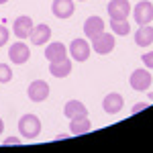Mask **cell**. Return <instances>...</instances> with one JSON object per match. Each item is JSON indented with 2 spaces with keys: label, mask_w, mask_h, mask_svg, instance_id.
Segmentation results:
<instances>
[{
  "label": "cell",
  "mask_w": 153,
  "mask_h": 153,
  "mask_svg": "<svg viewBox=\"0 0 153 153\" xmlns=\"http://www.w3.org/2000/svg\"><path fill=\"white\" fill-rule=\"evenodd\" d=\"M133 16H135V23L139 25H149L153 21V4L149 0H141L137 6H135V10H133Z\"/></svg>",
  "instance_id": "obj_7"
},
{
  "label": "cell",
  "mask_w": 153,
  "mask_h": 153,
  "mask_svg": "<svg viewBox=\"0 0 153 153\" xmlns=\"http://www.w3.org/2000/svg\"><path fill=\"white\" fill-rule=\"evenodd\" d=\"M49 84L43 82V80H35V82L29 84V88H27V94L29 98L33 100V102H43V100H47L49 98Z\"/></svg>",
  "instance_id": "obj_6"
},
{
  "label": "cell",
  "mask_w": 153,
  "mask_h": 153,
  "mask_svg": "<svg viewBox=\"0 0 153 153\" xmlns=\"http://www.w3.org/2000/svg\"><path fill=\"white\" fill-rule=\"evenodd\" d=\"M123 106H125V100H123V96L117 94V92L106 94L104 100H102V108H104V112H108V114H117V112H120Z\"/></svg>",
  "instance_id": "obj_11"
},
{
  "label": "cell",
  "mask_w": 153,
  "mask_h": 153,
  "mask_svg": "<svg viewBox=\"0 0 153 153\" xmlns=\"http://www.w3.org/2000/svg\"><path fill=\"white\" fill-rule=\"evenodd\" d=\"M131 88L133 90H137V92H145L149 86H151L153 78L151 74H149V70L147 68H139V70H135L133 74H131Z\"/></svg>",
  "instance_id": "obj_3"
},
{
  "label": "cell",
  "mask_w": 153,
  "mask_h": 153,
  "mask_svg": "<svg viewBox=\"0 0 153 153\" xmlns=\"http://www.w3.org/2000/svg\"><path fill=\"white\" fill-rule=\"evenodd\" d=\"M68 57V51H65V45L63 43H49L47 49H45V59L49 63L51 61H59V59Z\"/></svg>",
  "instance_id": "obj_17"
},
{
  "label": "cell",
  "mask_w": 153,
  "mask_h": 153,
  "mask_svg": "<svg viewBox=\"0 0 153 153\" xmlns=\"http://www.w3.org/2000/svg\"><path fill=\"white\" fill-rule=\"evenodd\" d=\"M21 139H19V137H8V139H6V141H2V145H4V147H10V145H21Z\"/></svg>",
  "instance_id": "obj_23"
},
{
  "label": "cell",
  "mask_w": 153,
  "mask_h": 153,
  "mask_svg": "<svg viewBox=\"0 0 153 153\" xmlns=\"http://www.w3.org/2000/svg\"><path fill=\"white\" fill-rule=\"evenodd\" d=\"M92 129V123L88 117H78V118H70V131L71 135H84Z\"/></svg>",
  "instance_id": "obj_18"
},
{
  "label": "cell",
  "mask_w": 153,
  "mask_h": 153,
  "mask_svg": "<svg viewBox=\"0 0 153 153\" xmlns=\"http://www.w3.org/2000/svg\"><path fill=\"white\" fill-rule=\"evenodd\" d=\"M143 63H145V68L147 70H153V51H147V53H143Z\"/></svg>",
  "instance_id": "obj_21"
},
{
  "label": "cell",
  "mask_w": 153,
  "mask_h": 153,
  "mask_svg": "<svg viewBox=\"0 0 153 153\" xmlns=\"http://www.w3.org/2000/svg\"><path fill=\"white\" fill-rule=\"evenodd\" d=\"M90 51H92L90 43H88L86 39H82V37L74 39L70 43V55H71V59H76V61H86V59L90 57Z\"/></svg>",
  "instance_id": "obj_5"
},
{
  "label": "cell",
  "mask_w": 153,
  "mask_h": 153,
  "mask_svg": "<svg viewBox=\"0 0 153 153\" xmlns=\"http://www.w3.org/2000/svg\"><path fill=\"white\" fill-rule=\"evenodd\" d=\"M63 114L68 118H78V117H88V108L84 106V102L80 100H70L63 106Z\"/></svg>",
  "instance_id": "obj_15"
},
{
  "label": "cell",
  "mask_w": 153,
  "mask_h": 153,
  "mask_svg": "<svg viewBox=\"0 0 153 153\" xmlns=\"http://www.w3.org/2000/svg\"><path fill=\"white\" fill-rule=\"evenodd\" d=\"M104 21L98 16V14H94V16H88L86 19V23H84V35L88 37V39H94L96 35H100L102 31H104Z\"/></svg>",
  "instance_id": "obj_10"
},
{
  "label": "cell",
  "mask_w": 153,
  "mask_h": 153,
  "mask_svg": "<svg viewBox=\"0 0 153 153\" xmlns=\"http://www.w3.org/2000/svg\"><path fill=\"white\" fill-rule=\"evenodd\" d=\"M12 31H14V35L19 37V39H29L31 33H33V19L31 16H16V21L12 25Z\"/></svg>",
  "instance_id": "obj_9"
},
{
  "label": "cell",
  "mask_w": 153,
  "mask_h": 153,
  "mask_svg": "<svg viewBox=\"0 0 153 153\" xmlns=\"http://www.w3.org/2000/svg\"><path fill=\"white\" fill-rule=\"evenodd\" d=\"M135 43H137L139 47H149L153 43V27L141 25V27L137 29V33H135Z\"/></svg>",
  "instance_id": "obj_16"
},
{
  "label": "cell",
  "mask_w": 153,
  "mask_h": 153,
  "mask_svg": "<svg viewBox=\"0 0 153 153\" xmlns=\"http://www.w3.org/2000/svg\"><path fill=\"white\" fill-rule=\"evenodd\" d=\"M106 12H108V16L114 19V21H125V19H129V14H131L129 0H110L108 6H106Z\"/></svg>",
  "instance_id": "obj_4"
},
{
  "label": "cell",
  "mask_w": 153,
  "mask_h": 153,
  "mask_svg": "<svg viewBox=\"0 0 153 153\" xmlns=\"http://www.w3.org/2000/svg\"><path fill=\"white\" fill-rule=\"evenodd\" d=\"M90 41H92L90 47L94 49L98 55H108V53L114 49V43H117V41H114V35H112V33H106V31H102L100 35H96L94 39H90Z\"/></svg>",
  "instance_id": "obj_2"
},
{
  "label": "cell",
  "mask_w": 153,
  "mask_h": 153,
  "mask_svg": "<svg viewBox=\"0 0 153 153\" xmlns=\"http://www.w3.org/2000/svg\"><path fill=\"white\" fill-rule=\"evenodd\" d=\"M110 29H112L114 35H120V37H125V35L131 33V25L127 23V19H125V21H114V19H110Z\"/></svg>",
  "instance_id": "obj_19"
},
{
  "label": "cell",
  "mask_w": 153,
  "mask_h": 153,
  "mask_svg": "<svg viewBox=\"0 0 153 153\" xmlns=\"http://www.w3.org/2000/svg\"><path fill=\"white\" fill-rule=\"evenodd\" d=\"M31 57V49H29V45L27 43H12L10 49H8V59H10L12 63H16V65H21V63H25L27 59Z\"/></svg>",
  "instance_id": "obj_8"
},
{
  "label": "cell",
  "mask_w": 153,
  "mask_h": 153,
  "mask_svg": "<svg viewBox=\"0 0 153 153\" xmlns=\"http://www.w3.org/2000/svg\"><path fill=\"white\" fill-rule=\"evenodd\" d=\"M2 131H4V120L0 118V133H2Z\"/></svg>",
  "instance_id": "obj_25"
},
{
  "label": "cell",
  "mask_w": 153,
  "mask_h": 153,
  "mask_svg": "<svg viewBox=\"0 0 153 153\" xmlns=\"http://www.w3.org/2000/svg\"><path fill=\"white\" fill-rule=\"evenodd\" d=\"M74 0H53L51 4V12L57 16V19H70L74 14Z\"/></svg>",
  "instance_id": "obj_12"
},
{
  "label": "cell",
  "mask_w": 153,
  "mask_h": 153,
  "mask_svg": "<svg viewBox=\"0 0 153 153\" xmlns=\"http://www.w3.org/2000/svg\"><path fill=\"white\" fill-rule=\"evenodd\" d=\"M10 80H12V70H10V65L0 63V84H8Z\"/></svg>",
  "instance_id": "obj_20"
},
{
  "label": "cell",
  "mask_w": 153,
  "mask_h": 153,
  "mask_svg": "<svg viewBox=\"0 0 153 153\" xmlns=\"http://www.w3.org/2000/svg\"><path fill=\"white\" fill-rule=\"evenodd\" d=\"M19 131L25 139H37L41 133V120L35 114H23L19 120Z\"/></svg>",
  "instance_id": "obj_1"
},
{
  "label": "cell",
  "mask_w": 153,
  "mask_h": 153,
  "mask_svg": "<svg viewBox=\"0 0 153 153\" xmlns=\"http://www.w3.org/2000/svg\"><path fill=\"white\" fill-rule=\"evenodd\" d=\"M6 2H8V0H0V4H6Z\"/></svg>",
  "instance_id": "obj_26"
},
{
  "label": "cell",
  "mask_w": 153,
  "mask_h": 153,
  "mask_svg": "<svg viewBox=\"0 0 153 153\" xmlns=\"http://www.w3.org/2000/svg\"><path fill=\"white\" fill-rule=\"evenodd\" d=\"M49 37H51V27L37 25V27H33V33L29 39H31L33 45H45V43H49Z\"/></svg>",
  "instance_id": "obj_13"
},
{
  "label": "cell",
  "mask_w": 153,
  "mask_h": 153,
  "mask_svg": "<svg viewBox=\"0 0 153 153\" xmlns=\"http://www.w3.org/2000/svg\"><path fill=\"white\" fill-rule=\"evenodd\" d=\"M8 37H10V33H8V29H6V27H2V25H0V47H2V45H6V43H8Z\"/></svg>",
  "instance_id": "obj_22"
},
{
  "label": "cell",
  "mask_w": 153,
  "mask_h": 153,
  "mask_svg": "<svg viewBox=\"0 0 153 153\" xmlns=\"http://www.w3.org/2000/svg\"><path fill=\"white\" fill-rule=\"evenodd\" d=\"M145 108H147V102H137V104L131 108V114H137V112H141Z\"/></svg>",
  "instance_id": "obj_24"
},
{
  "label": "cell",
  "mask_w": 153,
  "mask_h": 153,
  "mask_svg": "<svg viewBox=\"0 0 153 153\" xmlns=\"http://www.w3.org/2000/svg\"><path fill=\"white\" fill-rule=\"evenodd\" d=\"M49 71H51V76H55V78H65V76H70L71 74V59L63 57V59H59V61H51V63H49Z\"/></svg>",
  "instance_id": "obj_14"
},
{
  "label": "cell",
  "mask_w": 153,
  "mask_h": 153,
  "mask_svg": "<svg viewBox=\"0 0 153 153\" xmlns=\"http://www.w3.org/2000/svg\"><path fill=\"white\" fill-rule=\"evenodd\" d=\"M82 2H84V0H82Z\"/></svg>",
  "instance_id": "obj_27"
}]
</instances>
